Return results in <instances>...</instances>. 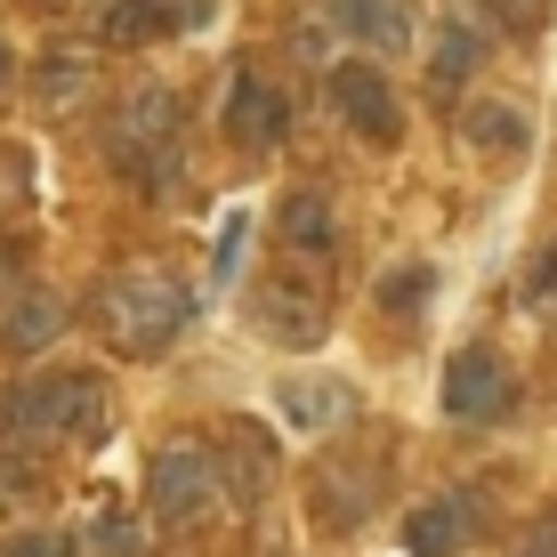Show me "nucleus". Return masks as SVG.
I'll return each mask as SVG.
<instances>
[{"label": "nucleus", "mask_w": 557, "mask_h": 557, "mask_svg": "<svg viewBox=\"0 0 557 557\" xmlns=\"http://www.w3.org/2000/svg\"><path fill=\"white\" fill-rule=\"evenodd\" d=\"M113 420V396L98 372H41L0 388V436L16 445H41V436H65V445H98Z\"/></svg>", "instance_id": "f03ea898"}, {"label": "nucleus", "mask_w": 557, "mask_h": 557, "mask_svg": "<svg viewBox=\"0 0 557 557\" xmlns=\"http://www.w3.org/2000/svg\"><path fill=\"white\" fill-rule=\"evenodd\" d=\"M517 557H557V509H549L542 525L525 533V542H517Z\"/></svg>", "instance_id": "a878e982"}, {"label": "nucleus", "mask_w": 557, "mask_h": 557, "mask_svg": "<svg viewBox=\"0 0 557 557\" xmlns=\"http://www.w3.org/2000/svg\"><path fill=\"white\" fill-rule=\"evenodd\" d=\"M332 98L356 122V138H372V146L405 138V106H396V89H388V73H380V65H339L332 73Z\"/></svg>", "instance_id": "6e6552de"}, {"label": "nucleus", "mask_w": 557, "mask_h": 557, "mask_svg": "<svg viewBox=\"0 0 557 557\" xmlns=\"http://www.w3.org/2000/svg\"><path fill=\"white\" fill-rule=\"evenodd\" d=\"M9 98H16V57L0 49V106H9Z\"/></svg>", "instance_id": "c85d7f7f"}, {"label": "nucleus", "mask_w": 557, "mask_h": 557, "mask_svg": "<svg viewBox=\"0 0 557 557\" xmlns=\"http://www.w3.org/2000/svg\"><path fill=\"white\" fill-rule=\"evenodd\" d=\"M0 557H73V542H65V533H16Z\"/></svg>", "instance_id": "b1692460"}, {"label": "nucleus", "mask_w": 557, "mask_h": 557, "mask_svg": "<svg viewBox=\"0 0 557 557\" xmlns=\"http://www.w3.org/2000/svg\"><path fill=\"white\" fill-rule=\"evenodd\" d=\"M476 542V502L469 493H445V502H420L405 517V549L412 557H460Z\"/></svg>", "instance_id": "9b49d317"}, {"label": "nucleus", "mask_w": 557, "mask_h": 557, "mask_svg": "<svg viewBox=\"0 0 557 557\" xmlns=\"http://www.w3.org/2000/svg\"><path fill=\"white\" fill-rule=\"evenodd\" d=\"M525 113H517L509 98H476V106H460V146L469 153H493V162H509V153H525Z\"/></svg>", "instance_id": "2eb2a0df"}, {"label": "nucleus", "mask_w": 557, "mask_h": 557, "mask_svg": "<svg viewBox=\"0 0 557 557\" xmlns=\"http://www.w3.org/2000/svg\"><path fill=\"white\" fill-rule=\"evenodd\" d=\"M89 315H98V339H106V348H122L129 363H146V356H162L170 339L186 332L195 299H186V283L170 275V267H122V275L98 283Z\"/></svg>", "instance_id": "f257e3e1"}, {"label": "nucleus", "mask_w": 557, "mask_h": 557, "mask_svg": "<svg viewBox=\"0 0 557 557\" xmlns=\"http://www.w3.org/2000/svg\"><path fill=\"white\" fill-rule=\"evenodd\" d=\"M89 98H98V49L65 41V49H49L41 65H33V106L41 113H82Z\"/></svg>", "instance_id": "9d476101"}, {"label": "nucleus", "mask_w": 557, "mask_h": 557, "mask_svg": "<svg viewBox=\"0 0 557 557\" xmlns=\"http://www.w3.org/2000/svg\"><path fill=\"white\" fill-rule=\"evenodd\" d=\"M493 16H502V25H517V33H525L533 16H542V0H493Z\"/></svg>", "instance_id": "bb28decb"}, {"label": "nucleus", "mask_w": 557, "mask_h": 557, "mask_svg": "<svg viewBox=\"0 0 557 557\" xmlns=\"http://www.w3.org/2000/svg\"><path fill=\"white\" fill-rule=\"evenodd\" d=\"M275 412H283V429L323 436V429H339V420L356 412V388L332 380V372H283L275 380Z\"/></svg>", "instance_id": "1a4fd4ad"}, {"label": "nucleus", "mask_w": 557, "mask_h": 557, "mask_svg": "<svg viewBox=\"0 0 557 557\" xmlns=\"http://www.w3.org/2000/svg\"><path fill=\"white\" fill-rule=\"evenodd\" d=\"M170 16H186V25H202L210 16V0H106V41L113 49H138V41H153V33L170 25Z\"/></svg>", "instance_id": "4468645a"}, {"label": "nucleus", "mask_w": 557, "mask_h": 557, "mask_svg": "<svg viewBox=\"0 0 557 557\" xmlns=\"http://www.w3.org/2000/svg\"><path fill=\"white\" fill-rule=\"evenodd\" d=\"M89 549H98V557H146V525L122 517V509H106L98 525H89Z\"/></svg>", "instance_id": "4be33fe9"}, {"label": "nucleus", "mask_w": 557, "mask_h": 557, "mask_svg": "<svg viewBox=\"0 0 557 557\" xmlns=\"http://www.w3.org/2000/svg\"><path fill=\"white\" fill-rule=\"evenodd\" d=\"M226 445H235V469H226V476H235V493H243V502H259V493L275 485V445H267L251 420H235V429H226Z\"/></svg>", "instance_id": "6ab92c4d"}, {"label": "nucleus", "mask_w": 557, "mask_h": 557, "mask_svg": "<svg viewBox=\"0 0 557 557\" xmlns=\"http://www.w3.org/2000/svg\"><path fill=\"white\" fill-rule=\"evenodd\" d=\"M283 129H292V89H275L259 65H235V82H226V138L275 146Z\"/></svg>", "instance_id": "0eeeda50"}, {"label": "nucleus", "mask_w": 557, "mask_h": 557, "mask_svg": "<svg viewBox=\"0 0 557 557\" xmlns=\"http://www.w3.org/2000/svg\"><path fill=\"white\" fill-rule=\"evenodd\" d=\"M243 235H251V226H243V210H226V226H219V243H210V275H235L243 267Z\"/></svg>", "instance_id": "5701e85b"}, {"label": "nucleus", "mask_w": 557, "mask_h": 557, "mask_svg": "<svg viewBox=\"0 0 557 557\" xmlns=\"http://www.w3.org/2000/svg\"><path fill=\"white\" fill-rule=\"evenodd\" d=\"M65 332V299L49 292V283H25L9 307H0V348L9 356H33V348H49V339Z\"/></svg>", "instance_id": "f8f14e48"}, {"label": "nucleus", "mask_w": 557, "mask_h": 557, "mask_svg": "<svg viewBox=\"0 0 557 557\" xmlns=\"http://www.w3.org/2000/svg\"><path fill=\"white\" fill-rule=\"evenodd\" d=\"M363 509H372V485H363L356 469H315V517L323 525H363Z\"/></svg>", "instance_id": "a211bd4d"}, {"label": "nucleus", "mask_w": 557, "mask_h": 557, "mask_svg": "<svg viewBox=\"0 0 557 557\" xmlns=\"http://www.w3.org/2000/svg\"><path fill=\"white\" fill-rule=\"evenodd\" d=\"M170 129H178V98H170L162 82H146V89H129L122 106H113V129H106V146H113V170H129V178H146V186H162V170H170Z\"/></svg>", "instance_id": "20e7f679"}, {"label": "nucleus", "mask_w": 557, "mask_h": 557, "mask_svg": "<svg viewBox=\"0 0 557 557\" xmlns=\"http://www.w3.org/2000/svg\"><path fill=\"white\" fill-rule=\"evenodd\" d=\"M339 25H348L356 41H372V49H412L420 41L412 0H339Z\"/></svg>", "instance_id": "f3484780"}, {"label": "nucleus", "mask_w": 557, "mask_h": 557, "mask_svg": "<svg viewBox=\"0 0 557 557\" xmlns=\"http://www.w3.org/2000/svg\"><path fill=\"white\" fill-rule=\"evenodd\" d=\"M525 307H557V251L533 259V283H525Z\"/></svg>", "instance_id": "393cba45"}, {"label": "nucleus", "mask_w": 557, "mask_h": 557, "mask_svg": "<svg viewBox=\"0 0 557 557\" xmlns=\"http://www.w3.org/2000/svg\"><path fill=\"white\" fill-rule=\"evenodd\" d=\"M485 65V25H476L469 9H453L445 25H436V57H429V89L436 98H453V89H469V73Z\"/></svg>", "instance_id": "ddd939ff"}, {"label": "nucleus", "mask_w": 557, "mask_h": 557, "mask_svg": "<svg viewBox=\"0 0 557 557\" xmlns=\"http://www.w3.org/2000/svg\"><path fill=\"white\" fill-rule=\"evenodd\" d=\"M219 493H226V469H219V453L195 445V436H178V445H162L153 453V469H146V502L162 525H202L210 509H219Z\"/></svg>", "instance_id": "7ed1b4c3"}, {"label": "nucleus", "mask_w": 557, "mask_h": 557, "mask_svg": "<svg viewBox=\"0 0 557 557\" xmlns=\"http://www.w3.org/2000/svg\"><path fill=\"white\" fill-rule=\"evenodd\" d=\"M33 493H41V453L0 436V502H33Z\"/></svg>", "instance_id": "aec40b11"}, {"label": "nucleus", "mask_w": 557, "mask_h": 557, "mask_svg": "<svg viewBox=\"0 0 557 557\" xmlns=\"http://www.w3.org/2000/svg\"><path fill=\"white\" fill-rule=\"evenodd\" d=\"M445 412L453 420H509L517 412V372L493 348H460L445 363Z\"/></svg>", "instance_id": "423d86ee"}, {"label": "nucleus", "mask_w": 557, "mask_h": 557, "mask_svg": "<svg viewBox=\"0 0 557 557\" xmlns=\"http://www.w3.org/2000/svg\"><path fill=\"white\" fill-rule=\"evenodd\" d=\"M429 292H436V267H429V259H420V267H388L380 307H388V315H405V307H429Z\"/></svg>", "instance_id": "412c9836"}, {"label": "nucleus", "mask_w": 557, "mask_h": 557, "mask_svg": "<svg viewBox=\"0 0 557 557\" xmlns=\"http://www.w3.org/2000/svg\"><path fill=\"white\" fill-rule=\"evenodd\" d=\"M41 9H65V0H41Z\"/></svg>", "instance_id": "c756f323"}, {"label": "nucleus", "mask_w": 557, "mask_h": 557, "mask_svg": "<svg viewBox=\"0 0 557 557\" xmlns=\"http://www.w3.org/2000/svg\"><path fill=\"white\" fill-rule=\"evenodd\" d=\"M16 292H25V283H16V251H9V243H0V307H9Z\"/></svg>", "instance_id": "cd10ccee"}, {"label": "nucleus", "mask_w": 557, "mask_h": 557, "mask_svg": "<svg viewBox=\"0 0 557 557\" xmlns=\"http://www.w3.org/2000/svg\"><path fill=\"white\" fill-rule=\"evenodd\" d=\"M251 315H259L267 339H283V348H315L323 323H332V307H323V283H307L292 267V251H283V267L251 292Z\"/></svg>", "instance_id": "39448f33"}, {"label": "nucleus", "mask_w": 557, "mask_h": 557, "mask_svg": "<svg viewBox=\"0 0 557 557\" xmlns=\"http://www.w3.org/2000/svg\"><path fill=\"white\" fill-rule=\"evenodd\" d=\"M275 235H283V251L292 259H332V243H339V226H332V202L323 195H283V210H275Z\"/></svg>", "instance_id": "dca6fc26"}]
</instances>
